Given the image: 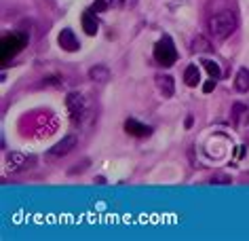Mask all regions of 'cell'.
I'll use <instances>...</instances> for the list:
<instances>
[{
	"instance_id": "1",
	"label": "cell",
	"mask_w": 249,
	"mask_h": 241,
	"mask_svg": "<svg viewBox=\"0 0 249 241\" xmlns=\"http://www.w3.org/2000/svg\"><path fill=\"white\" fill-rule=\"evenodd\" d=\"M236 26H239V19L230 11H222V13H217L209 19V32L217 40H226L236 30Z\"/></svg>"
},
{
	"instance_id": "2",
	"label": "cell",
	"mask_w": 249,
	"mask_h": 241,
	"mask_svg": "<svg viewBox=\"0 0 249 241\" xmlns=\"http://www.w3.org/2000/svg\"><path fill=\"white\" fill-rule=\"evenodd\" d=\"M154 59L159 61L160 66H173L178 59V51H176V45L169 36H163L157 45H154Z\"/></svg>"
},
{
	"instance_id": "3",
	"label": "cell",
	"mask_w": 249,
	"mask_h": 241,
	"mask_svg": "<svg viewBox=\"0 0 249 241\" xmlns=\"http://www.w3.org/2000/svg\"><path fill=\"white\" fill-rule=\"evenodd\" d=\"M74 148H76V135H66V138H61V142H57V144L49 150V157L51 159L66 157V154H70Z\"/></svg>"
},
{
	"instance_id": "4",
	"label": "cell",
	"mask_w": 249,
	"mask_h": 241,
	"mask_svg": "<svg viewBox=\"0 0 249 241\" xmlns=\"http://www.w3.org/2000/svg\"><path fill=\"white\" fill-rule=\"evenodd\" d=\"M57 42H59V47L64 49V51H68V53H74V51H78L80 49V42L76 38V34H74L70 28L61 30L59 36H57Z\"/></svg>"
},
{
	"instance_id": "5",
	"label": "cell",
	"mask_w": 249,
	"mask_h": 241,
	"mask_svg": "<svg viewBox=\"0 0 249 241\" xmlns=\"http://www.w3.org/2000/svg\"><path fill=\"white\" fill-rule=\"evenodd\" d=\"M124 131L129 135H133V138H148L152 133V127H148L135 119H129V121H124Z\"/></svg>"
},
{
	"instance_id": "6",
	"label": "cell",
	"mask_w": 249,
	"mask_h": 241,
	"mask_svg": "<svg viewBox=\"0 0 249 241\" xmlns=\"http://www.w3.org/2000/svg\"><path fill=\"white\" fill-rule=\"evenodd\" d=\"M154 80H157V89L160 91V95L163 97H171L173 95L176 85H173V78L169 76V74H157Z\"/></svg>"
},
{
	"instance_id": "7",
	"label": "cell",
	"mask_w": 249,
	"mask_h": 241,
	"mask_svg": "<svg viewBox=\"0 0 249 241\" xmlns=\"http://www.w3.org/2000/svg\"><path fill=\"white\" fill-rule=\"evenodd\" d=\"M66 106H68V110H70V114L74 116V119H78L85 110V97L80 93H70L68 100H66Z\"/></svg>"
},
{
	"instance_id": "8",
	"label": "cell",
	"mask_w": 249,
	"mask_h": 241,
	"mask_svg": "<svg viewBox=\"0 0 249 241\" xmlns=\"http://www.w3.org/2000/svg\"><path fill=\"white\" fill-rule=\"evenodd\" d=\"M97 28H99V21H97V17L93 15V11H85L83 13V30L89 36H95Z\"/></svg>"
},
{
	"instance_id": "9",
	"label": "cell",
	"mask_w": 249,
	"mask_h": 241,
	"mask_svg": "<svg viewBox=\"0 0 249 241\" xmlns=\"http://www.w3.org/2000/svg\"><path fill=\"white\" fill-rule=\"evenodd\" d=\"M234 89L239 91V93H247V91H249V70H247V68H241V70L236 72Z\"/></svg>"
},
{
	"instance_id": "10",
	"label": "cell",
	"mask_w": 249,
	"mask_h": 241,
	"mask_svg": "<svg viewBox=\"0 0 249 241\" xmlns=\"http://www.w3.org/2000/svg\"><path fill=\"white\" fill-rule=\"evenodd\" d=\"M89 78L95 83H108L110 80V70L106 66H93L89 70Z\"/></svg>"
},
{
	"instance_id": "11",
	"label": "cell",
	"mask_w": 249,
	"mask_h": 241,
	"mask_svg": "<svg viewBox=\"0 0 249 241\" xmlns=\"http://www.w3.org/2000/svg\"><path fill=\"white\" fill-rule=\"evenodd\" d=\"M7 165H9L11 171H17V169H21L23 165H26V157H23L21 152H11L7 157Z\"/></svg>"
},
{
	"instance_id": "12",
	"label": "cell",
	"mask_w": 249,
	"mask_h": 241,
	"mask_svg": "<svg viewBox=\"0 0 249 241\" xmlns=\"http://www.w3.org/2000/svg\"><path fill=\"white\" fill-rule=\"evenodd\" d=\"M190 49H192V51H198V53L213 51V49H211V42L207 38H203V36H196V38L190 42Z\"/></svg>"
},
{
	"instance_id": "13",
	"label": "cell",
	"mask_w": 249,
	"mask_h": 241,
	"mask_svg": "<svg viewBox=\"0 0 249 241\" xmlns=\"http://www.w3.org/2000/svg\"><path fill=\"white\" fill-rule=\"evenodd\" d=\"M184 83L188 85V87H196V85H198V68L196 66H188V68H186Z\"/></svg>"
},
{
	"instance_id": "14",
	"label": "cell",
	"mask_w": 249,
	"mask_h": 241,
	"mask_svg": "<svg viewBox=\"0 0 249 241\" xmlns=\"http://www.w3.org/2000/svg\"><path fill=\"white\" fill-rule=\"evenodd\" d=\"M203 66H205V70L211 74V78H220V76H222V70H220V66H217L215 61L205 59V61H203Z\"/></svg>"
},
{
	"instance_id": "15",
	"label": "cell",
	"mask_w": 249,
	"mask_h": 241,
	"mask_svg": "<svg viewBox=\"0 0 249 241\" xmlns=\"http://www.w3.org/2000/svg\"><path fill=\"white\" fill-rule=\"evenodd\" d=\"M108 2H110V7H114V9L127 11V9L135 7V4H138V0H108Z\"/></svg>"
},
{
	"instance_id": "16",
	"label": "cell",
	"mask_w": 249,
	"mask_h": 241,
	"mask_svg": "<svg viewBox=\"0 0 249 241\" xmlns=\"http://www.w3.org/2000/svg\"><path fill=\"white\" fill-rule=\"evenodd\" d=\"M247 114V106L245 104H234V108H232V121L234 123H239L241 116H245Z\"/></svg>"
},
{
	"instance_id": "17",
	"label": "cell",
	"mask_w": 249,
	"mask_h": 241,
	"mask_svg": "<svg viewBox=\"0 0 249 241\" xmlns=\"http://www.w3.org/2000/svg\"><path fill=\"white\" fill-rule=\"evenodd\" d=\"M106 9H108V2H106V0H95V2H93V7H91L93 13H104Z\"/></svg>"
},
{
	"instance_id": "18",
	"label": "cell",
	"mask_w": 249,
	"mask_h": 241,
	"mask_svg": "<svg viewBox=\"0 0 249 241\" xmlns=\"http://www.w3.org/2000/svg\"><path fill=\"white\" fill-rule=\"evenodd\" d=\"M213 87H215V78H211V80H207V83H205L203 91H205V93H211V91H213Z\"/></svg>"
},
{
	"instance_id": "19",
	"label": "cell",
	"mask_w": 249,
	"mask_h": 241,
	"mask_svg": "<svg viewBox=\"0 0 249 241\" xmlns=\"http://www.w3.org/2000/svg\"><path fill=\"white\" fill-rule=\"evenodd\" d=\"M211 182H224V184H230V178H228V176H215V178H211Z\"/></svg>"
},
{
	"instance_id": "20",
	"label": "cell",
	"mask_w": 249,
	"mask_h": 241,
	"mask_svg": "<svg viewBox=\"0 0 249 241\" xmlns=\"http://www.w3.org/2000/svg\"><path fill=\"white\" fill-rule=\"evenodd\" d=\"M245 121H247V125H249V110H247V114H245Z\"/></svg>"
}]
</instances>
